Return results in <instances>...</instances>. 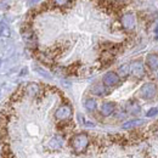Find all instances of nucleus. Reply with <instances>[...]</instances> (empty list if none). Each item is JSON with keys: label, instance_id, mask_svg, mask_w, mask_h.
Listing matches in <instances>:
<instances>
[{"label": "nucleus", "instance_id": "1", "mask_svg": "<svg viewBox=\"0 0 158 158\" xmlns=\"http://www.w3.org/2000/svg\"><path fill=\"white\" fill-rule=\"evenodd\" d=\"M89 145V138L84 133H79L71 139V146L76 152H84Z\"/></svg>", "mask_w": 158, "mask_h": 158}, {"label": "nucleus", "instance_id": "2", "mask_svg": "<svg viewBox=\"0 0 158 158\" xmlns=\"http://www.w3.org/2000/svg\"><path fill=\"white\" fill-rule=\"evenodd\" d=\"M157 95V86L153 83H146L140 89V96L145 100H152Z\"/></svg>", "mask_w": 158, "mask_h": 158}, {"label": "nucleus", "instance_id": "3", "mask_svg": "<svg viewBox=\"0 0 158 158\" xmlns=\"http://www.w3.org/2000/svg\"><path fill=\"white\" fill-rule=\"evenodd\" d=\"M72 114V108L71 106L68 105H62L60 106L59 108L56 110L55 112V117L59 119V120H64V119H68Z\"/></svg>", "mask_w": 158, "mask_h": 158}, {"label": "nucleus", "instance_id": "4", "mask_svg": "<svg viewBox=\"0 0 158 158\" xmlns=\"http://www.w3.org/2000/svg\"><path fill=\"white\" fill-rule=\"evenodd\" d=\"M130 71H131L133 76H135V77H138V78L143 77V74H145V68H143L142 61H140V60L133 61V63H131V66H130Z\"/></svg>", "mask_w": 158, "mask_h": 158}, {"label": "nucleus", "instance_id": "5", "mask_svg": "<svg viewBox=\"0 0 158 158\" xmlns=\"http://www.w3.org/2000/svg\"><path fill=\"white\" fill-rule=\"evenodd\" d=\"M122 24L125 29H134L136 24V19L134 14H125L122 17Z\"/></svg>", "mask_w": 158, "mask_h": 158}, {"label": "nucleus", "instance_id": "6", "mask_svg": "<svg viewBox=\"0 0 158 158\" xmlns=\"http://www.w3.org/2000/svg\"><path fill=\"white\" fill-rule=\"evenodd\" d=\"M103 84L105 85H108V86H112V85H116L118 84L119 81V76L114 72H108L103 76V79H102Z\"/></svg>", "mask_w": 158, "mask_h": 158}, {"label": "nucleus", "instance_id": "7", "mask_svg": "<svg viewBox=\"0 0 158 158\" xmlns=\"http://www.w3.org/2000/svg\"><path fill=\"white\" fill-rule=\"evenodd\" d=\"M62 146H63V138H61L59 135L50 139V141H49V148L50 150H60Z\"/></svg>", "mask_w": 158, "mask_h": 158}, {"label": "nucleus", "instance_id": "8", "mask_svg": "<svg viewBox=\"0 0 158 158\" xmlns=\"http://www.w3.org/2000/svg\"><path fill=\"white\" fill-rule=\"evenodd\" d=\"M125 111H127L129 114H139V113L141 112V107H140L139 103L134 102V101H130V102L127 103Z\"/></svg>", "mask_w": 158, "mask_h": 158}, {"label": "nucleus", "instance_id": "9", "mask_svg": "<svg viewBox=\"0 0 158 158\" xmlns=\"http://www.w3.org/2000/svg\"><path fill=\"white\" fill-rule=\"evenodd\" d=\"M146 63H147V66H148L152 71L157 69L158 68V55L157 54H150V55L147 56V59H146Z\"/></svg>", "mask_w": 158, "mask_h": 158}, {"label": "nucleus", "instance_id": "10", "mask_svg": "<svg viewBox=\"0 0 158 158\" xmlns=\"http://www.w3.org/2000/svg\"><path fill=\"white\" fill-rule=\"evenodd\" d=\"M114 110V103L113 102H105L101 106V113L102 116H110Z\"/></svg>", "mask_w": 158, "mask_h": 158}, {"label": "nucleus", "instance_id": "11", "mask_svg": "<svg viewBox=\"0 0 158 158\" xmlns=\"http://www.w3.org/2000/svg\"><path fill=\"white\" fill-rule=\"evenodd\" d=\"M38 91H39V86H38V84H35V83H31V84H28V85L26 86V93H27L28 95H31V96L37 95Z\"/></svg>", "mask_w": 158, "mask_h": 158}, {"label": "nucleus", "instance_id": "12", "mask_svg": "<svg viewBox=\"0 0 158 158\" xmlns=\"http://www.w3.org/2000/svg\"><path fill=\"white\" fill-rule=\"evenodd\" d=\"M141 123H143L141 119H134V120H129V122L124 123V124L122 125V128H123V129H131V128H134V127H136V125H140Z\"/></svg>", "mask_w": 158, "mask_h": 158}, {"label": "nucleus", "instance_id": "13", "mask_svg": "<svg viewBox=\"0 0 158 158\" xmlns=\"http://www.w3.org/2000/svg\"><path fill=\"white\" fill-rule=\"evenodd\" d=\"M23 39L24 41L27 43V44H29L31 46H33V41L35 43V35H34V33H32V32H26V33H23Z\"/></svg>", "mask_w": 158, "mask_h": 158}, {"label": "nucleus", "instance_id": "14", "mask_svg": "<svg viewBox=\"0 0 158 158\" xmlns=\"http://www.w3.org/2000/svg\"><path fill=\"white\" fill-rule=\"evenodd\" d=\"M84 106H85V108H86L88 111L93 112V111H95V110H96V101H95L94 99L85 100V103H84Z\"/></svg>", "mask_w": 158, "mask_h": 158}, {"label": "nucleus", "instance_id": "15", "mask_svg": "<svg viewBox=\"0 0 158 158\" xmlns=\"http://www.w3.org/2000/svg\"><path fill=\"white\" fill-rule=\"evenodd\" d=\"M10 34H11V32H10L9 26H7L6 23H2V24L0 26V37L9 38V37H10Z\"/></svg>", "mask_w": 158, "mask_h": 158}, {"label": "nucleus", "instance_id": "16", "mask_svg": "<svg viewBox=\"0 0 158 158\" xmlns=\"http://www.w3.org/2000/svg\"><path fill=\"white\" fill-rule=\"evenodd\" d=\"M129 71H130V66L129 64H123L118 68V74L120 77H127L129 74Z\"/></svg>", "mask_w": 158, "mask_h": 158}, {"label": "nucleus", "instance_id": "17", "mask_svg": "<svg viewBox=\"0 0 158 158\" xmlns=\"http://www.w3.org/2000/svg\"><path fill=\"white\" fill-rule=\"evenodd\" d=\"M93 93L96 94V95H103L106 93V90H105V88L102 85H96V86L93 88Z\"/></svg>", "mask_w": 158, "mask_h": 158}, {"label": "nucleus", "instance_id": "18", "mask_svg": "<svg viewBox=\"0 0 158 158\" xmlns=\"http://www.w3.org/2000/svg\"><path fill=\"white\" fill-rule=\"evenodd\" d=\"M157 113H158V108L153 107V108H151V110H148V111H147L146 116H147V117H155Z\"/></svg>", "mask_w": 158, "mask_h": 158}, {"label": "nucleus", "instance_id": "19", "mask_svg": "<svg viewBox=\"0 0 158 158\" xmlns=\"http://www.w3.org/2000/svg\"><path fill=\"white\" fill-rule=\"evenodd\" d=\"M35 71L38 72V73H40L41 76H44L45 78L48 79H51V76H49V73L46 72V71H44V69H41V68H35Z\"/></svg>", "mask_w": 158, "mask_h": 158}, {"label": "nucleus", "instance_id": "20", "mask_svg": "<svg viewBox=\"0 0 158 158\" xmlns=\"http://www.w3.org/2000/svg\"><path fill=\"white\" fill-rule=\"evenodd\" d=\"M54 5H62V6H64V5H71V2L69 1H54Z\"/></svg>", "mask_w": 158, "mask_h": 158}, {"label": "nucleus", "instance_id": "21", "mask_svg": "<svg viewBox=\"0 0 158 158\" xmlns=\"http://www.w3.org/2000/svg\"><path fill=\"white\" fill-rule=\"evenodd\" d=\"M26 73H27V68H23V69H22V72H21V76H24Z\"/></svg>", "mask_w": 158, "mask_h": 158}, {"label": "nucleus", "instance_id": "22", "mask_svg": "<svg viewBox=\"0 0 158 158\" xmlns=\"http://www.w3.org/2000/svg\"><path fill=\"white\" fill-rule=\"evenodd\" d=\"M155 33H156V35H157V38H158V26L155 28Z\"/></svg>", "mask_w": 158, "mask_h": 158}, {"label": "nucleus", "instance_id": "23", "mask_svg": "<svg viewBox=\"0 0 158 158\" xmlns=\"http://www.w3.org/2000/svg\"><path fill=\"white\" fill-rule=\"evenodd\" d=\"M0 64H1V59H0Z\"/></svg>", "mask_w": 158, "mask_h": 158}, {"label": "nucleus", "instance_id": "24", "mask_svg": "<svg viewBox=\"0 0 158 158\" xmlns=\"http://www.w3.org/2000/svg\"><path fill=\"white\" fill-rule=\"evenodd\" d=\"M157 77H158V76H157Z\"/></svg>", "mask_w": 158, "mask_h": 158}]
</instances>
